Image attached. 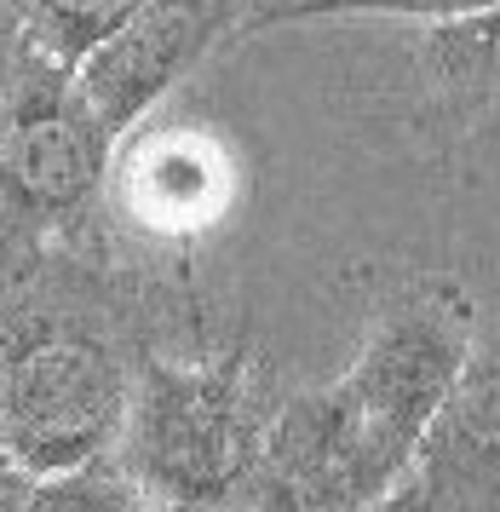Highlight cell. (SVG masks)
<instances>
[{
    "label": "cell",
    "instance_id": "15",
    "mask_svg": "<svg viewBox=\"0 0 500 512\" xmlns=\"http://www.w3.org/2000/svg\"><path fill=\"white\" fill-rule=\"evenodd\" d=\"M144 512H230V507H202V501H144Z\"/></svg>",
    "mask_w": 500,
    "mask_h": 512
},
{
    "label": "cell",
    "instance_id": "10",
    "mask_svg": "<svg viewBox=\"0 0 500 512\" xmlns=\"http://www.w3.org/2000/svg\"><path fill=\"white\" fill-rule=\"evenodd\" d=\"M29 41L52 52L58 64H81L87 52H98L115 29L138 12V0H18Z\"/></svg>",
    "mask_w": 500,
    "mask_h": 512
},
{
    "label": "cell",
    "instance_id": "1",
    "mask_svg": "<svg viewBox=\"0 0 500 512\" xmlns=\"http://www.w3.org/2000/svg\"><path fill=\"white\" fill-rule=\"evenodd\" d=\"M150 351L144 288L81 236H0V438L35 478L115 455Z\"/></svg>",
    "mask_w": 500,
    "mask_h": 512
},
{
    "label": "cell",
    "instance_id": "8",
    "mask_svg": "<svg viewBox=\"0 0 500 512\" xmlns=\"http://www.w3.org/2000/svg\"><path fill=\"white\" fill-rule=\"evenodd\" d=\"M426 70L437 93L455 110L500 116V0L449 24H432L426 35Z\"/></svg>",
    "mask_w": 500,
    "mask_h": 512
},
{
    "label": "cell",
    "instance_id": "11",
    "mask_svg": "<svg viewBox=\"0 0 500 512\" xmlns=\"http://www.w3.org/2000/svg\"><path fill=\"white\" fill-rule=\"evenodd\" d=\"M23 512H144V489L115 455H98L87 466L35 478Z\"/></svg>",
    "mask_w": 500,
    "mask_h": 512
},
{
    "label": "cell",
    "instance_id": "5",
    "mask_svg": "<svg viewBox=\"0 0 500 512\" xmlns=\"http://www.w3.org/2000/svg\"><path fill=\"white\" fill-rule=\"evenodd\" d=\"M253 6L259 0H138L133 18L75 64V81L104 127L127 139Z\"/></svg>",
    "mask_w": 500,
    "mask_h": 512
},
{
    "label": "cell",
    "instance_id": "9",
    "mask_svg": "<svg viewBox=\"0 0 500 512\" xmlns=\"http://www.w3.org/2000/svg\"><path fill=\"white\" fill-rule=\"evenodd\" d=\"M495 0H259L236 35H271L288 24H322V18H414V24H449L466 12H483Z\"/></svg>",
    "mask_w": 500,
    "mask_h": 512
},
{
    "label": "cell",
    "instance_id": "14",
    "mask_svg": "<svg viewBox=\"0 0 500 512\" xmlns=\"http://www.w3.org/2000/svg\"><path fill=\"white\" fill-rule=\"evenodd\" d=\"M29 489H35V472H29V466L6 449V438H0V512H23Z\"/></svg>",
    "mask_w": 500,
    "mask_h": 512
},
{
    "label": "cell",
    "instance_id": "4",
    "mask_svg": "<svg viewBox=\"0 0 500 512\" xmlns=\"http://www.w3.org/2000/svg\"><path fill=\"white\" fill-rule=\"evenodd\" d=\"M409 443L363 415L345 380L299 392L259 438V461L230 512H357L414 472Z\"/></svg>",
    "mask_w": 500,
    "mask_h": 512
},
{
    "label": "cell",
    "instance_id": "2",
    "mask_svg": "<svg viewBox=\"0 0 500 512\" xmlns=\"http://www.w3.org/2000/svg\"><path fill=\"white\" fill-rule=\"evenodd\" d=\"M265 426L253 415V380L242 351L156 357L144 351L115 438V461L133 472L144 501L236 507L259 461Z\"/></svg>",
    "mask_w": 500,
    "mask_h": 512
},
{
    "label": "cell",
    "instance_id": "6",
    "mask_svg": "<svg viewBox=\"0 0 500 512\" xmlns=\"http://www.w3.org/2000/svg\"><path fill=\"white\" fill-rule=\"evenodd\" d=\"M414 472L432 489V512L500 501V334L466 346V363L426 426Z\"/></svg>",
    "mask_w": 500,
    "mask_h": 512
},
{
    "label": "cell",
    "instance_id": "16",
    "mask_svg": "<svg viewBox=\"0 0 500 512\" xmlns=\"http://www.w3.org/2000/svg\"><path fill=\"white\" fill-rule=\"evenodd\" d=\"M0 6H6V0H0Z\"/></svg>",
    "mask_w": 500,
    "mask_h": 512
},
{
    "label": "cell",
    "instance_id": "13",
    "mask_svg": "<svg viewBox=\"0 0 500 512\" xmlns=\"http://www.w3.org/2000/svg\"><path fill=\"white\" fill-rule=\"evenodd\" d=\"M357 512H432V489H426V478H420V472H409L403 484H391L386 495L363 501Z\"/></svg>",
    "mask_w": 500,
    "mask_h": 512
},
{
    "label": "cell",
    "instance_id": "7",
    "mask_svg": "<svg viewBox=\"0 0 500 512\" xmlns=\"http://www.w3.org/2000/svg\"><path fill=\"white\" fill-rule=\"evenodd\" d=\"M115 173V167H110ZM115 196L133 225L161 236H190L213 225L230 202V156L225 144L196 139V133H144L127 150V162L115 173Z\"/></svg>",
    "mask_w": 500,
    "mask_h": 512
},
{
    "label": "cell",
    "instance_id": "12",
    "mask_svg": "<svg viewBox=\"0 0 500 512\" xmlns=\"http://www.w3.org/2000/svg\"><path fill=\"white\" fill-rule=\"evenodd\" d=\"M23 47H29L23 6H18V0H6V6H0V127H6V110H12V87H18Z\"/></svg>",
    "mask_w": 500,
    "mask_h": 512
},
{
    "label": "cell",
    "instance_id": "3",
    "mask_svg": "<svg viewBox=\"0 0 500 512\" xmlns=\"http://www.w3.org/2000/svg\"><path fill=\"white\" fill-rule=\"evenodd\" d=\"M115 167V133L87 104L69 64L23 47L12 110L0 127V236H87Z\"/></svg>",
    "mask_w": 500,
    "mask_h": 512
}]
</instances>
